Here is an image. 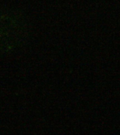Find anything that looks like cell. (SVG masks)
Masks as SVG:
<instances>
[{
  "instance_id": "cell-1",
  "label": "cell",
  "mask_w": 120,
  "mask_h": 135,
  "mask_svg": "<svg viewBox=\"0 0 120 135\" xmlns=\"http://www.w3.org/2000/svg\"><path fill=\"white\" fill-rule=\"evenodd\" d=\"M27 35L25 20L13 11L0 14V54L10 52L20 46Z\"/></svg>"
}]
</instances>
